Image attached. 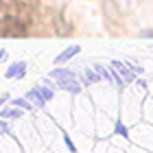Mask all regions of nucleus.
Instances as JSON below:
<instances>
[{
  "mask_svg": "<svg viewBox=\"0 0 153 153\" xmlns=\"http://www.w3.org/2000/svg\"><path fill=\"white\" fill-rule=\"evenodd\" d=\"M53 79H57L59 81V85L64 88V90H70V92H79V83H76L74 79V74L70 70H55L53 72Z\"/></svg>",
  "mask_w": 153,
  "mask_h": 153,
  "instance_id": "f257e3e1",
  "label": "nucleus"
},
{
  "mask_svg": "<svg viewBox=\"0 0 153 153\" xmlns=\"http://www.w3.org/2000/svg\"><path fill=\"white\" fill-rule=\"evenodd\" d=\"M79 51H81V48H79V46H70V48H68V51H66V53H61V55H59V57H57V59H55V64H64V61H66V59H70V57H74V55H76V53H79Z\"/></svg>",
  "mask_w": 153,
  "mask_h": 153,
  "instance_id": "7ed1b4c3",
  "label": "nucleus"
},
{
  "mask_svg": "<svg viewBox=\"0 0 153 153\" xmlns=\"http://www.w3.org/2000/svg\"><path fill=\"white\" fill-rule=\"evenodd\" d=\"M29 99L35 103V105H44V103H46V101H44V96L39 94V90H37V88H33L31 92H29Z\"/></svg>",
  "mask_w": 153,
  "mask_h": 153,
  "instance_id": "20e7f679",
  "label": "nucleus"
},
{
  "mask_svg": "<svg viewBox=\"0 0 153 153\" xmlns=\"http://www.w3.org/2000/svg\"><path fill=\"white\" fill-rule=\"evenodd\" d=\"M116 129H118V134H123V136H127V129H125V127H123V125H120V123H118V127H116Z\"/></svg>",
  "mask_w": 153,
  "mask_h": 153,
  "instance_id": "1a4fd4ad",
  "label": "nucleus"
},
{
  "mask_svg": "<svg viewBox=\"0 0 153 153\" xmlns=\"http://www.w3.org/2000/svg\"><path fill=\"white\" fill-rule=\"evenodd\" d=\"M37 90H39V94L44 96V101H51V99H53V92H51V90H46V88H37Z\"/></svg>",
  "mask_w": 153,
  "mask_h": 153,
  "instance_id": "0eeeda50",
  "label": "nucleus"
},
{
  "mask_svg": "<svg viewBox=\"0 0 153 153\" xmlns=\"http://www.w3.org/2000/svg\"><path fill=\"white\" fill-rule=\"evenodd\" d=\"M9 131V127H7V123L4 120H0V134H7Z\"/></svg>",
  "mask_w": 153,
  "mask_h": 153,
  "instance_id": "6e6552de",
  "label": "nucleus"
},
{
  "mask_svg": "<svg viewBox=\"0 0 153 153\" xmlns=\"http://www.w3.org/2000/svg\"><path fill=\"white\" fill-rule=\"evenodd\" d=\"M7 99H9V96H7V94H4V96H2V99H0V105H2V103H4Z\"/></svg>",
  "mask_w": 153,
  "mask_h": 153,
  "instance_id": "9d476101",
  "label": "nucleus"
},
{
  "mask_svg": "<svg viewBox=\"0 0 153 153\" xmlns=\"http://www.w3.org/2000/svg\"><path fill=\"white\" fill-rule=\"evenodd\" d=\"M13 105H16V107H22V109H31V105L26 103V99H16V101H13Z\"/></svg>",
  "mask_w": 153,
  "mask_h": 153,
  "instance_id": "423d86ee",
  "label": "nucleus"
},
{
  "mask_svg": "<svg viewBox=\"0 0 153 153\" xmlns=\"http://www.w3.org/2000/svg\"><path fill=\"white\" fill-rule=\"evenodd\" d=\"M20 116H22V109H18V107H11V109L2 112V118H20Z\"/></svg>",
  "mask_w": 153,
  "mask_h": 153,
  "instance_id": "39448f33",
  "label": "nucleus"
},
{
  "mask_svg": "<svg viewBox=\"0 0 153 153\" xmlns=\"http://www.w3.org/2000/svg\"><path fill=\"white\" fill-rule=\"evenodd\" d=\"M24 72H26V64H24V61H20V64L11 66L9 70H7V76H9V79H13V76L20 79V76H24Z\"/></svg>",
  "mask_w": 153,
  "mask_h": 153,
  "instance_id": "f03ea898",
  "label": "nucleus"
}]
</instances>
